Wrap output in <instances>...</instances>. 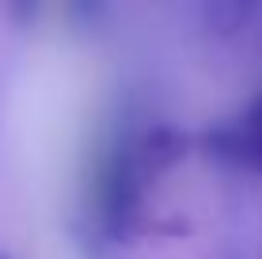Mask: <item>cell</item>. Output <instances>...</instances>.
Segmentation results:
<instances>
[{
	"label": "cell",
	"mask_w": 262,
	"mask_h": 259,
	"mask_svg": "<svg viewBox=\"0 0 262 259\" xmlns=\"http://www.w3.org/2000/svg\"><path fill=\"white\" fill-rule=\"evenodd\" d=\"M0 259H8V255H0Z\"/></svg>",
	"instance_id": "277c9868"
},
{
	"label": "cell",
	"mask_w": 262,
	"mask_h": 259,
	"mask_svg": "<svg viewBox=\"0 0 262 259\" xmlns=\"http://www.w3.org/2000/svg\"><path fill=\"white\" fill-rule=\"evenodd\" d=\"M221 149L228 156H236L239 164H251L262 172V95L243 111V118L224 133Z\"/></svg>",
	"instance_id": "6da1fadb"
},
{
	"label": "cell",
	"mask_w": 262,
	"mask_h": 259,
	"mask_svg": "<svg viewBox=\"0 0 262 259\" xmlns=\"http://www.w3.org/2000/svg\"><path fill=\"white\" fill-rule=\"evenodd\" d=\"M262 12V0H209V15L221 31H239Z\"/></svg>",
	"instance_id": "7a4b0ae2"
},
{
	"label": "cell",
	"mask_w": 262,
	"mask_h": 259,
	"mask_svg": "<svg viewBox=\"0 0 262 259\" xmlns=\"http://www.w3.org/2000/svg\"><path fill=\"white\" fill-rule=\"evenodd\" d=\"M38 4L42 0H8V12L15 15V23H31L38 15Z\"/></svg>",
	"instance_id": "3957f363"
}]
</instances>
